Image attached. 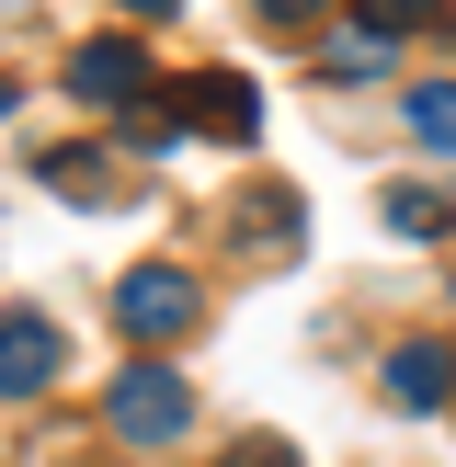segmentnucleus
<instances>
[{"mask_svg": "<svg viewBox=\"0 0 456 467\" xmlns=\"http://www.w3.org/2000/svg\"><path fill=\"white\" fill-rule=\"evenodd\" d=\"M114 319H126V342H182L205 319V285L182 263H137V274H114Z\"/></svg>", "mask_w": 456, "mask_h": 467, "instance_id": "obj_1", "label": "nucleus"}, {"mask_svg": "<svg viewBox=\"0 0 456 467\" xmlns=\"http://www.w3.org/2000/svg\"><path fill=\"white\" fill-rule=\"evenodd\" d=\"M103 422H114V433H137V445H171V433H194V388H182L171 365L149 354V365H126V377L103 388Z\"/></svg>", "mask_w": 456, "mask_h": 467, "instance_id": "obj_2", "label": "nucleus"}, {"mask_svg": "<svg viewBox=\"0 0 456 467\" xmlns=\"http://www.w3.org/2000/svg\"><path fill=\"white\" fill-rule=\"evenodd\" d=\"M57 365H68L57 319H46V308H0V400H46Z\"/></svg>", "mask_w": 456, "mask_h": 467, "instance_id": "obj_3", "label": "nucleus"}, {"mask_svg": "<svg viewBox=\"0 0 456 467\" xmlns=\"http://www.w3.org/2000/svg\"><path fill=\"white\" fill-rule=\"evenodd\" d=\"M149 80L160 68H149L137 35H91L80 57H68V91H80V103H149Z\"/></svg>", "mask_w": 456, "mask_h": 467, "instance_id": "obj_4", "label": "nucleus"}, {"mask_svg": "<svg viewBox=\"0 0 456 467\" xmlns=\"http://www.w3.org/2000/svg\"><path fill=\"white\" fill-rule=\"evenodd\" d=\"M171 114L205 126V137H251V126H263V91H251L240 68H194V80L171 91Z\"/></svg>", "mask_w": 456, "mask_h": 467, "instance_id": "obj_5", "label": "nucleus"}, {"mask_svg": "<svg viewBox=\"0 0 456 467\" xmlns=\"http://www.w3.org/2000/svg\"><path fill=\"white\" fill-rule=\"evenodd\" d=\"M377 388H388L399 410H445V400H456V354H445V342H399V354L377 365Z\"/></svg>", "mask_w": 456, "mask_h": 467, "instance_id": "obj_6", "label": "nucleus"}, {"mask_svg": "<svg viewBox=\"0 0 456 467\" xmlns=\"http://www.w3.org/2000/svg\"><path fill=\"white\" fill-rule=\"evenodd\" d=\"M114 149H46L35 171H46V194H68V205H126V171H103Z\"/></svg>", "mask_w": 456, "mask_h": 467, "instance_id": "obj_7", "label": "nucleus"}, {"mask_svg": "<svg viewBox=\"0 0 456 467\" xmlns=\"http://www.w3.org/2000/svg\"><path fill=\"white\" fill-rule=\"evenodd\" d=\"M228 228H240V240H263V251H296V194H274V182H263V194L228 205Z\"/></svg>", "mask_w": 456, "mask_h": 467, "instance_id": "obj_8", "label": "nucleus"}, {"mask_svg": "<svg viewBox=\"0 0 456 467\" xmlns=\"http://www.w3.org/2000/svg\"><path fill=\"white\" fill-rule=\"evenodd\" d=\"M377 217L399 228V240H445V194H422V182H388V194H377Z\"/></svg>", "mask_w": 456, "mask_h": 467, "instance_id": "obj_9", "label": "nucleus"}, {"mask_svg": "<svg viewBox=\"0 0 456 467\" xmlns=\"http://www.w3.org/2000/svg\"><path fill=\"white\" fill-rule=\"evenodd\" d=\"M354 23H365V35H422V23H433V0H354Z\"/></svg>", "mask_w": 456, "mask_h": 467, "instance_id": "obj_10", "label": "nucleus"}, {"mask_svg": "<svg viewBox=\"0 0 456 467\" xmlns=\"http://www.w3.org/2000/svg\"><path fill=\"white\" fill-rule=\"evenodd\" d=\"M410 137H433V149H456V80L410 91Z\"/></svg>", "mask_w": 456, "mask_h": 467, "instance_id": "obj_11", "label": "nucleus"}, {"mask_svg": "<svg viewBox=\"0 0 456 467\" xmlns=\"http://www.w3.org/2000/svg\"><path fill=\"white\" fill-rule=\"evenodd\" d=\"M126 149H182V114L171 103H126Z\"/></svg>", "mask_w": 456, "mask_h": 467, "instance_id": "obj_12", "label": "nucleus"}, {"mask_svg": "<svg viewBox=\"0 0 456 467\" xmlns=\"http://www.w3.org/2000/svg\"><path fill=\"white\" fill-rule=\"evenodd\" d=\"M377 68H388L377 35H342V46H331V80H377Z\"/></svg>", "mask_w": 456, "mask_h": 467, "instance_id": "obj_13", "label": "nucleus"}, {"mask_svg": "<svg viewBox=\"0 0 456 467\" xmlns=\"http://www.w3.org/2000/svg\"><path fill=\"white\" fill-rule=\"evenodd\" d=\"M319 12H331V0H263V23H285V35H296V23H319Z\"/></svg>", "mask_w": 456, "mask_h": 467, "instance_id": "obj_14", "label": "nucleus"}, {"mask_svg": "<svg viewBox=\"0 0 456 467\" xmlns=\"http://www.w3.org/2000/svg\"><path fill=\"white\" fill-rule=\"evenodd\" d=\"M228 467H296V456H285V445H263V433H251V445L228 456Z\"/></svg>", "mask_w": 456, "mask_h": 467, "instance_id": "obj_15", "label": "nucleus"}, {"mask_svg": "<svg viewBox=\"0 0 456 467\" xmlns=\"http://www.w3.org/2000/svg\"><path fill=\"white\" fill-rule=\"evenodd\" d=\"M114 12H126V23H171L182 0H114Z\"/></svg>", "mask_w": 456, "mask_h": 467, "instance_id": "obj_16", "label": "nucleus"}, {"mask_svg": "<svg viewBox=\"0 0 456 467\" xmlns=\"http://www.w3.org/2000/svg\"><path fill=\"white\" fill-rule=\"evenodd\" d=\"M0 114H12V80H0Z\"/></svg>", "mask_w": 456, "mask_h": 467, "instance_id": "obj_17", "label": "nucleus"}]
</instances>
